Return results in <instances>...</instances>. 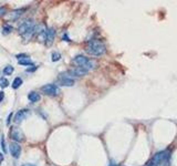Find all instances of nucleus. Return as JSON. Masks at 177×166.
<instances>
[{
	"instance_id": "nucleus-1",
	"label": "nucleus",
	"mask_w": 177,
	"mask_h": 166,
	"mask_svg": "<svg viewBox=\"0 0 177 166\" xmlns=\"http://www.w3.org/2000/svg\"><path fill=\"white\" fill-rule=\"evenodd\" d=\"M85 50L88 54H91L93 57H102L103 54L106 52V47L102 41L91 40L88 42Z\"/></svg>"
},
{
	"instance_id": "nucleus-2",
	"label": "nucleus",
	"mask_w": 177,
	"mask_h": 166,
	"mask_svg": "<svg viewBox=\"0 0 177 166\" xmlns=\"http://www.w3.org/2000/svg\"><path fill=\"white\" fill-rule=\"evenodd\" d=\"M34 32H36V26H34L32 20L23 21L19 26V33L22 36L24 40H29Z\"/></svg>"
},
{
	"instance_id": "nucleus-3",
	"label": "nucleus",
	"mask_w": 177,
	"mask_h": 166,
	"mask_svg": "<svg viewBox=\"0 0 177 166\" xmlns=\"http://www.w3.org/2000/svg\"><path fill=\"white\" fill-rule=\"evenodd\" d=\"M73 63L76 64L80 68H83L88 71H91L95 68V62L91 60V59L86 58L84 55H76L74 59H73Z\"/></svg>"
},
{
	"instance_id": "nucleus-4",
	"label": "nucleus",
	"mask_w": 177,
	"mask_h": 166,
	"mask_svg": "<svg viewBox=\"0 0 177 166\" xmlns=\"http://www.w3.org/2000/svg\"><path fill=\"white\" fill-rule=\"evenodd\" d=\"M169 157L170 153L168 151H162L156 153L151 161L157 166H169Z\"/></svg>"
},
{
	"instance_id": "nucleus-5",
	"label": "nucleus",
	"mask_w": 177,
	"mask_h": 166,
	"mask_svg": "<svg viewBox=\"0 0 177 166\" xmlns=\"http://www.w3.org/2000/svg\"><path fill=\"white\" fill-rule=\"evenodd\" d=\"M41 91L48 95H58L60 93V89H59V86L57 84L50 83V84H45L44 86H42Z\"/></svg>"
},
{
	"instance_id": "nucleus-6",
	"label": "nucleus",
	"mask_w": 177,
	"mask_h": 166,
	"mask_svg": "<svg viewBox=\"0 0 177 166\" xmlns=\"http://www.w3.org/2000/svg\"><path fill=\"white\" fill-rule=\"evenodd\" d=\"M10 137L16 142H22L23 141V133L19 127H11L10 130Z\"/></svg>"
},
{
	"instance_id": "nucleus-7",
	"label": "nucleus",
	"mask_w": 177,
	"mask_h": 166,
	"mask_svg": "<svg viewBox=\"0 0 177 166\" xmlns=\"http://www.w3.org/2000/svg\"><path fill=\"white\" fill-rule=\"evenodd\" d=\"M58 82L60 85H63V86H72V85H74V80L71 78V77H69L67 73H63V74H60L58 79Z\"/></svg>"
},
{
	"instance_id": "nucleus-8",
	"label": "nucleus",
	"mask_w": 177,
	"mask_h": 166,
	"mask_svg": "<svg viewBox=\"0 0 177 166\" xmlns=\"http://www.w3.org/2000/svg\"><path fill=\"white\" fill-rule=\"evenodd\" d=\"M9 149H10V154L14 158H19L21 155V146L18 145V143H11L9 145Z\"/></svg>"
},
{
	"instance_id": "nucleus-9",
	"label": "nucleus",
	"mask_w": 177,
	"mask_h": 166,
	"mask_svg": "<svg viewBox=\"0 0 177 166\" xmlns=\"http://www.w3.org/2000/svg\"><path fill=\"white\" fill-rule=\"evenodd\" d=\"M29 114H30V111H29V110H26V108H22L20 111H18V112L16 113V116H14V122L16 123L22 122Z\"/></svg>"
},
{
	"instance_id": "nucleus-10",
	"label": "nucleus",
	"mask_w": 177,
	"mask_h": 166,
	"mask_svg": "<svg viewBox=\"0 0 177 166\" xmlns=\"http://www.w3.org/2000/svg\"><path fill=\"white\" fill-rule=\"evenodd\" d=\"M54 36L55 31L53 28H50L47 30V32H45V43H47V45H51L53 40H54Z\"/></svg>"
},
{
	"instance_id": "nucleus-11",
	"label": "nucleus",
	"mask_w": 177,
	"mask_h": 166,
	"mask_svg": "<svg viewBox=\"0 0 177 166\" xmlns=\"http://www.w3.org/2000/svg\"><path fill=\"white\" fill-rule=\"evenodd\" d=\"M88 70H85L83 68H80V67H76V68L72 69L69 71V74L72 75V77H82V75H85L88 73Z\"/></svg>"
},
{
	"instance_id": "nucleus-12",
	"label": "nucleus",
	"mask_w": 177,
	"mask_h": 166,
	"mask_svg": "<svg viewBox=\"0 0 177 166\" xmlns=\"http://www.w3.org/2000/svg\"><path fill=\"white\" fill-rule=\"evenodd\" d=\"M28 99L30 100L31 102H39L41 100V95L37 92H31L28 95Z\"/></svg>"
},
{
	"instance_id": "nucleus-13",
	"label": "nucleus",
	"mask_w": 177,
	"mask_h": 166,
	"mask_svg": "<svg viewBox=\"0 0 177 166\" xmlns=\"http://www.w3.org/2000/svg\"><path fill=\"white\" fill-rule=\"evenodd\" d=\"M24 11V9H19V10H16V11H12L10 14V19H12V20H16L17 18H19L22 14V12Z\"/></svg>"
},
{
	"instance_id": "nucleus-14",
	"label": "nucleus",
	"mask_w": 177,
	"mask_h": 166,
	"mask_svg": "<svg viewBox=\"0 0 177 166\" xmlns=\"http://www.w3.org/2000/svg\"><path fill=\"white\" fill-rule=\"evenodd\" d=\"M22 84V79L21 78H16L12 82V88L14 89H18L20 85Z\"/></svg>"
},
{
	"instance_id": "nucleus-15",
	"label": "nucleus",
	"mask_w": 177,
	"mask_h": 166,
	"mask_svg": "<svg viewBox=\"0 0 177 166\" xmlns=\"http://www.w3.org/2000/svg\"><path fill=\"white\" fill-rule=\"evenodd\" d=\"M4 73L6 75H11L12 73H14V67H11V65H7V67L4 69Z\"/></svg>"
},
{
	"instance_id": "nucleus-16",
	"label": "nucleus",
	"mask_w": 177,
	"mask_h": 166,
	"mask_svg": "<svg viewBox=\"0 0 177 166\" xmlns=\"http://www.w3.org/2000/svg\"><path fill=\"white\" fill-rule=\"evenodd\" d=\"M19 64L21 65H33V62L29 60V59H24V60H20L19 61Z\"/></svg>"
},
{
	"instance_id": "nucleus-17",
	"label": "nucleus",
	"mask_w": 177,
	"mask_h": 166,
	"mask_svg": "<svg viewBox=\"0 0 177 166\" xmlns=\"http://www.w3.org/2000/svg\"><path fill=\"white\" fill-rule=\"evenodd\" d=\"M8 84H9V81H8L6 78H0V86L1 88H7Z\"/></svg>"
},
{
	"instance_id": "nucleus-18",
	"label": "nucleus",
	"mask_w": 177,
	"mask_h": 166,
	"mask_svg": "<svg viewBox=\"0 0 177 166\" xmlns=\"http://www.w3.org/2000/svg\"><path fill=\"white\" fill-rule=\"evenodd\" d=\"M60 58H61V54L59 52H53L52 53V61H59Z\"/></svg>"
},
{
	"instance_id": "nucleus-19",
	"label": "nucleus",
	"mask_w": 177,
	"mask_h": 166,
	"mask_svg": "<svg viewBox=\"0 0 177 166\" xmlns=\"http://www.w3.org/2000/svg\"><path fill=\"white\" fill-rule=\"evenodd\" d=\"M2 31H4V34L10 33L11 31H12V27H11V26H5L4 29H2Z\"/></svg>"
},
{
	"instance_id": "nucleus-20",
	"label": "nucleus",
	"mask_w": 177,
	"mask_h": 166,
	"mask_svg": "<svg viewBox=\"0 0 177 166\" xmlns=\"http://www.w3.org/2000/svg\"><path fill=\"white\" fill-rule=\"evenodd\" d=\"M1 147H2V151H4L5 153H7V147H6V143H5L4 136L1 137Z\"/></svg>"
},
{
	"instance_id": "nucleus-21",
	"label": "nucleus",
	"mask_w": 177,
	"mask_h": 166,
	"mask_svg": "<svg viewBox=\"0 0 177 166\" xmlns=\"http://www.w3.org/2000/svg\"><path fill=\"white\" fill-rule=\"evenodd\" d=\"M6 14V8L5 7H0V16H2V14Z\"/></svg>"
},
{
	"instance_id": "nucleus-22",
	"label": "nucleus",
	"mask_w": 177,
	"mask_h": 166,
	"mask_svg": "<svg viewBox=\"0 0 177 166\" xmlns=\"http://www.w3.org/2000/svg\"><path fill=\"white\" fill-rule=\"evenodd\" d=\"M4 98H5V93L2 91H0V102L4 100Z\"/></svg>"
},
{
	"instance_id": "nucleus-23",
	"label": "nucleus",
	"mask_w": 177,
	"mask_h": 166,
	"mask_svg": "<svg viewBox=\"0 0 177 166\" xmlns=\"http://www.w3.org/2000/svg\"><path fill=\"white\" fill-rule=\"evenodd\" d=\"M4 162V155L0 153V165H1V163Z\"/></svg>"
},
{
	"instance_id": "nucleus-24",
	"label": "nucleus",
	"mask_w": 177,
	"mask_h": 166,
	"mask_svg": "<svg viewBox=\"0 0 177 166\" xmlns=\"http://www.w3.org/2000/svg\"><path fill=\"white\" fill-rule=\"evenodd\" d=\"M11 116H12V113H11L10 115L8 116V120H7V124H9L10 123V121H11Z\"/></svg>"
},
{
	"instance_id": "nucleus-25",
	"label": "nucleus",
	"mask_w": 177,
	"mask_h": 166,
	"mask_svg": "<svg viewBox=\"0 0 177 166\" xmlns=\"http://www.w3.org/2000/svg\"><path fill=\"white\" fill-rule=\"evenodd\" d=\"M22 166H36V165H33V164H24Z\"/></svg>"
},
{
	"instance_id": "nucleus-26",
	"label": "nucleus",
	"mask_w": 177,
	"mask_h": 166,
	"mask_svg": "<svg viewBox=\"0 0 177 166\" xmlns=\"http://www.w3.org/2000/svg\"><path fill=\"white\" fill-rule=\"evenodd\" d=\"M109 166H117V165H116V164H115V163H111V164H110V165Z\"/></svg>"
}]
</instances>
